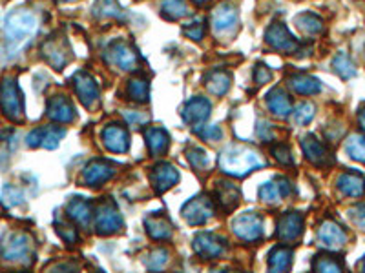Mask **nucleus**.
Returning <instances> with one entry per match:
<instances>
[{"instance_id":"473e14b6","label":"nucleus","mask_w":365,"mask_h":273,"mask_svg":"<svg viewBox=\"0 0 365 273\" xmlns=\"http://www.w3.org/2000/svg\"><path fill=\"white\" fill-rule=\"evenodd\" d=\"M296 28L305 35H318L323 31V20L320 19L318 15L314 13H299L298 17H295Z\"/></svg>"},{"instance_id":"f8f14e48","label":"nucleus","mask_w":365,"mask_h":273,"mask_svg":"<svg viewBox=\"0 0 365 273\" xmlns=\"http://www.w3.org/2000/svg\"><path fill=\"white\" fill-rule=\"evenodd\" d=\"M265 42L276 52L287 53V55H295L299 49L298 40L289 33V29L285 28L281 22H272L269 26V29L265 31Z\"/></svg>"},{"instance_id":"49530a36","label":"nucleus","mask_w":365,"mask_h":273,"mask_svg":"<svg viewBox=\"0 0 365 273\" xmlns=\"http://www.w3.org/2000/svg\"><path fill=\"white\" fill-rule=\"evenodd\" d=\"M55 230H57L59 237H61L66 244H75L77 239H79V235H77V228L73 226V224H64V222H57L55 224Z\"/></svg>"},{"instance_id":"f3484780","label":"nucleus","mask_w":365,"mask_h":273,"mask_svg":"<svg viewBox=\"0 0 365 273\" xmlns=\"http://www.w3.org/2000/svg\"><path fill=\"white\" fill-rule=\"evenodd\" d=\"M150 182H152L156 194H165L179 182V171L170 162H159L150 171Z\"/></svg>"},{"instance_id":"7c9ffc66","label":"nucleus","mask_w":365,"mask_h":273,"mask_svg":"<svg viewBox=\"0 0 365 273\" xmlns=\"http://www.w3.org/2000/svg\"><path fill=\"white\" fill-rule=\"evenodd\" d=\"M289 86L298 95H316L322 91V82L316 77L304 75V73L290 77Z\"/></svg>"},{"instance_id":"a878e982","label":"nucleus","mask_w":365,"mask_h":273,"mask_svg":"<svg viewBox=\"0 0 365 273\" xmlns=\"http://www.w3.org/2000/svg\"><path fill=\"white\" fill-rule=\"evenodd\" d=\"M338 189L345 197H364L365 195V177L358 171H345L338 177Z\"/></svg>"},{"instance_id":"ea45409f","label":"nucleus","mask_w":365,"mask_h":273,"mask_svg":"<svg viewBox=\"0 0 365 273\" xmlns=\"http://www.w3.org/2000/svg\"><path fill=\"white\" fill-rule=\"evenodd\" d=\"M332 68H334V71H336L338 75L342 77L343 80H349L356 75L355 64H352V61L347 57L345 53H340V55L334 57V61H332Z\"/></svg>"},{"instance_id":"423d86ee","label":"nucleus","mask_w":365,"mask_h":273,"mask_svg":"<svg viewBox=\"0 0 365 273\" xmlns=\"http://www.w3.org/2000/svg\"><path fill=\"white\" fill-rule=\"evenodd\" d=\"M181 215L190 226H203L214 217V203L207 195H198L181 208Z\"/></svg>"},{"instance_id":"a19ab883","label":"nucleus","mask_w":365,"mask_h":273,"mask_svg":"<svg viewBox=\"0 0 365 273\" xmlns=\"http://www.w3.org/2000/svg\"><path fill=\"white\" fill-rule=\"evenodd\" d=\"M313 270L314 272H342L343 264L336 259V257H331V255H318L316 259L313 260Z\"/></svg>"},{"instance_id":"6ab92c4d","label":"nucleus","mask_w":365,"mask_h":273,"mask_svg":"<svg viewBox=\"0 0 365 273\" xmlns=\"http://www.w3.org/2000/svg\"><path fill=\"white\" fill-rule=\"evenodd\" d=\"M301 150H304L305 159L311 162V164L318 166V168H327L334 162L332 155L329 153V150L323 146L322 142L316 139L314 135H307L304 136V141H301Z\"/></svg>"},{"instance_id":"58836bf2","label":"nucleus","mask_w":365,"mask_h":273,"mask_svg":"<svg viewBox=\"0 0 365 273\" xmlns=\"http://www.w3.org/2000/svg\"><path fill=\"white\" fill-rule=\"evenodd\" d=\"M0 203L4 208H17L22 206L26 201H24L22 189H19L13 184H6L4 189H2V195H0Z\"/></svg>"},{"instance_id":"09e8293b","label":"nucleus","mask_w":365,"mask_h":273,"mask_svg":"<svg viewBox=\"0 0 365 273\" xmlns=\"http://www.w3.org/2000/svg\"><path fill=\"white\" fill-rule=\"evenodd\" d=\"M271 79H272V71L269 70V66H265V64H261L260 62V64L254 68V80H256V84L263 86Z\"/></svg>"},{"instance_id":"393cba45","label":"nucleus","mask_w":365,"mask_h":273,"mask_svg":"<svg viewBox=\"0 0 365 273\" xmlns=\"http://www.w3.org/2000/svg\"><path fill=\"white\" fill-rule=\"evenodd\" d=\"M214 197H216V201H218L219 206L223 208L225 212H234L239 201H241V192L234 182L219 180V182H216Z\"/></svg>"},{"instance_id":"5fc2aeb1","label":"nucleus","mask_w":365,"mask_h":273,"mask_svg":"<svg viewBox=\"0 0 365 273\" xmlns=\"http://www.w3.org/2000/svg\"><path fill=\"white\" fill-rule=\"evenodd\" d=\"M362 272H365V259L362 260Z\"/></svg>"},{"instance_id":"ddd939ff","label":"nucleus","mask_w":365,"mask_h":273,"mask_svg":"<svg viewBox=\"0 0 365 273\" xmlns=\"http://www.w3.org/2000/svg\"><path fill=\"white\" fill-rule=\"evenodd\" d=\"M73 90H75L77 97L84 108L91 109L99 102V84L95 82V79L88 71H77L73 75Z\"/></svg>"},{"instance_id":"b1692460","label":"nucleus","mask_w":365,"mask_h":273,"mask_svg":"<svg viewBox=\"0 0 365 273\" xmlns=\"http://www.w3.org/2000/svg\"><path fill=\"white\" fill-rule=\"evenodd\" d=\"M66 217L75 226L88 230L91 224V203L82 197H71L66 204Z\"/></svg>"},{"instance_id":"37998d69","label":"nucleus","mask_w":365,"mask_h":273,"mask_svg":"<svg viewBox=\"0 0 365 273\" xmlns=\"http://www.w3.org/2000/svg\"><path fill=\"white\" fill-rule=\"evenodd\" d=\"M168 259H170V254H168V250H165V248H159V250H154L152 254L148 255L147 266L150 270H154V272H159V270L165 268L166 263H168Z\"/></svg>"},{"instance_id":"6e6552de","label":"nucleus","mask_w":365,"mask_h":273,"mask_svg":"<svg viewBox=\"0 0 365 273\" xmlns=\"http://www.w3.org/2000/svg\"><path fill=\"white\" fill-rule=\"evenodd\" d=\"M105 57L112 66L123 71H135L139 68V55L130 44L123 42V40H115L110 44Z\"/></svg>"},{"instance_id":"603ef678","label":"nucleus","mask_w":365,"mask_h":273,"mask_svg":"<svg viewBox=\"0 0 365 273\" xmlns=\"http://www.w3.org/2000/svg\"><path fill=\"white\" fill-rule=\"evenodd\" d=\"M351 219L358 224V226H365V203L358 204L351 210Z\"/></svg>"},{"instance_id":"2f4dec72","label":"nucleus","mask_w":365,"mask_h":273,"mask_svg":"<svg viewBox=\"0 0 365 273\" xmlns=\"http://www.w3.org/2000/svg\"><path fill=\"white\" fill-rule=\"evenodd\" d=\"M292 266V250L285 246H276L269 254V270L271 272H289Z\"/></svg>"},{"instance_id":"1a4fd4ad","label":"nucleus","mask_w":365,"mask_h":273,"mask_svg":"<svg viewBox=\"0 0 365 273\" xmlns=\"http://www.w3.org/2000/svg\"><path fill=\"white\" fill-rule=\"evenodd\" d=\"M192 248L201 259H219L223 257L225 251H227L228 244L227 239H223L221 235H216V233H207V231H201L194 237V242H192Z\"/></svg>"},{"instance_id":"e433bc0d","label":"nucleus","mask_w":365,"mask_h":273,"mask_svg":"<svg viewBox=\"0 0 365 273\" xmlns=\"http://www.w3.org/2000/svg\"><path fill=\"white\" fill-rule=\"evenodd\" d=\"M94 13L97 17H103V19H110V17H114V19L123 20L124 13L121 10V6L115 2V0H99L94 8Z\"/></svg>"},{"instance_id":"4c0bfd02","label":"nucleus","mask_w":365,"mask_h":273,"mask_svg":"<svg viewBox=\"0 0 365 273\" xmlns=\"http://www.w3.org/2000/svg\"><path fill=\"white\" fill-rule=\"evenodd\" d=\"M347 155L351 157L356 162L365 164V136L362 135H351L345 142Z\"/></svg>"},{"instance_id":"aec40b11","label":"nucleus","mask_w":365,"mask_h":273,"mask_svg":"<svg viewBox=\"0 0 365 273\" xmlns=\"http://www.w3.org/2000/svg\"><path fill=\"white\" fill-rule=\"evenodd\" d=\"M210 111H212V104L209 99L204 97H194L185 104V108L181 111L183 115V120L186 124H192V126H200L203 124L207 118L210 117Z\"/></svg>"},{"instance_id":"cd10ccee","label":"nucleus","mask_w":365,"mask_h":273,"mask_svg":"<svg viewBox=\"0 0 365 273\" xmlns=\"http://www.w3.org/2000/svg\"><path fill=\"white\" fill-rule=\"evenodd\" d=\"M144 139H147V146L154 157L165 155L170 146V136L163 127H147Z\"/></svg>"},{"instance_id":"412c9836","label":"nucleus","mask_w":365,"mask_h":273,"mask_svg":"<svg viewBox=\"0 0 365 273\" xmlns=\"http://www.w3.org/2000/svg\"><path fill=\"white\" fill-rule=\"evenodd\" d=\"M295 189H292V182L285 177H276V179L269 180L260 188V198L269 204H276L283 201L285 197H289Z\"/></svg>"},{"instance_id":"3c124183","label":"nucleus","mask_w":365,"mask_h":273,"mask_svg":"<svg viewBox=\"0 0 365 273\" xmlns=\"http://www.w3.org/2000/svg\"><path fill=\"white\" fill-rule=\"evenodd\" d=\"M124 118H126V123L133 127L144 126V123L148 120L147 115H141L137 114V111H126V114H124Z\"/></svg>"},{"instance_id":"4468645a","label":"nucleus","mask_w":365,"mask_h":273,"mask_svg":"<svg viewBox=\"0 0 365 273\" xmlns=\"http://www.w3.org/2000/svg\"><path fill=\"white\" fill-rule=\"evenodd\" d=\"M66 135V130L59 126H40L35 127L26 136V144L29 148H44V150H55Z\"/></svg>"},{"instance_id":"72a5a7b5","label":"nucleus","mask_w":365,"mask_h":273,"mask_svg":"<svg viewBox=\"0 0 365 273\" xmlns=\"http://www.w3.org/2000/svg\"><path fill=\"white\" fill-rule=\"evenodd\" d=\"M161 13L168 20L185 19L190 15L186 0H161Z\"/></svg>"},{"instance_id":"de8ad7c7","label":"nucleus","mask_w":365,"mask_h":273,"mask_svg":"<svg viewBox=\"0 0 365 273\" xmlns=\"http://www.w3.org/2000/svg\"><path fill=\"white\" fill-rule=\"evenodd\" d=\"M183 33L188 38H192V40H195V42H200L201 38L204 37V24L201 22V20L186 24L185 28H183Z\"/></svg>"},{"instance_id":"c756f323","label":"nucleus","mask_w":365,"mask_h":273,"mask_svg":"<svg viewBox=\"0 0 365 273\" xmlns=\"http://www.w3.org/2000/svg\"><path fill=\"white\" fill-rule=\"evenodd\" d=\"M144 226H147L148 235L152 237L154 240H168L174 233V228H172L170 221L165 215L148 217L144 221Z\"/></svg>"},{"instance_id":"0eeeda50","label":"nucleus","mask_w":365,"mask_h":273,"mask_svg":"<svg viewBox=\"0 0 365 273\" xmlns=\"http://www.w3.org/2000/svg\"><path fill=\"white\" fill-rule=\"evenodd\" d=\"M232 230L237 239L245 242H256L263 237V217L256 212H245L237 215L232 222Z\"/></svg>"},{"instance_id":"79ce46f5","label":"nucleus","mask_w":365,"mask_h":273,"mask_svg":"<svg viewBox=\"0 0 365 273\" xmlns=\"http://www.w3.org/2000/svg\"><path fill=\"white\" fill-rule=\"evenodd\" d=\"M316 115V108H314V104L311 102H301L298 104L295 109H292V118H295V123L298 126H305L314 118Z\"/></svg>"},{"instance_id":"a211bd4d","label":"nucleus","mask_w":365,"mask_h":273,"mask_svg":"<svg viewBox=\"0 0 365 273\" xmlns=\"http://www.w3.org/2000/svg\"><path fill=\"white\" fill-rule=\"evenodd\" d=\"M237 22H239V17L232 6H219L212 13V29L218 37L232 35L237 29Z\"/></svg>"},{"instance_id":"4be33fe9","label":"nucleus","mask_w":365,"mask_h":273,"mask_svg":"<svg viewBox=\"0 0 365 273\" xmlns=\"http://www.w3.org/2000/svg\"><path fill=\"white\" fill-rule=\"evenodd\" d=\"M318 240L329 250H338L347 242V233L334 221H323L318 228Z\"/></svg>"},{"instance_id":"f704fd0d","label":"nucleus","mask_w":365,"mask_h":273,"mask_svg":"<svg viewBox=\"0 0 365 273\" xmlns=\"http://www.w3.org/2000/svg\"><path fill=\"white\" fill-rule=\"evenodd\" d=\"M126 93L132 100L139 104L148 102L150 99V90H148V82L144 79H139V77H133L128 80V86H126Z\"/></svg>"},{"instance_id":"bb28decb","label":"nucleus","mask_w":365,"mask_h":273,"mask_svg":"<svg viewBox=\"0 0 365 273\" xmlns=\"http://www.w3.org/2000/svg\"><path fill=\"white\" fill-rule=\"evenodd\" d=\"M267 106L272 111V115L280 118H287L292 114L290 97L281 88H274V90L269 91V95H267Z\"/></svg>"},{"instance_id":"864d4df0","label":"nucleus","mask_w":365,"mask_h":273,"mask_svg":"<svg viewBox=\"0 0 365 273\" xmlns=\"http://www.w3.org/2000/svg\"><path fill=\"white\" fill-rule=\"evenodd\" d=\"M358 124H360L362 132L365 133V104L360 109H358Z\"/></svg>"},{"instance_id":"f257e3e1","label":"nucleus","mask_w":365,"mask_h":273,"mask_svg":"<svg viewBox=\"0 0 365 273\" xmlns=\"http://www.w3.org/2000/svg\"><path fill=\"white\" fill-rule=\"evenodd\" d=\"M40 28V19L33 10L19 8L6 15L0 22V62L13 61L31 44Z\"/></svg>"},{"instance_id":"5701e85b","label":"nucleus","mask_w":365,"mask_h":273,"mask_svg":"<svg viewBox=\"0 0 365 273\" xmlns=\"http://www.w3.org/2000/svg\"><path fill=\"white\" fill-rule=\"evenodd\" d=\"M103 142H105L106 150L114 151V153H126L130 150L128 132L119 124H110V126L105 127Z\"/></svg>"},{"instance_id":"c9c22d12","label":"nucleus","mask_w":365,"mask_h":273,"mask_svg":"<svg viewBox=\"0 0 365 273\" xmlns=\"http://www.w3.org/2000/svg\"><path fill=\"white\" fill-rule=\"evenodd\" d=\"M186 159H188L190 166L194 168L195 171H209L210 170V157L209 153L201 148H188L186 150Z\"/></svg>"},{"instance_id":"7ed1b4c3","label":"nucleus","mask_w":365,"mask_h":273,"mask_svg":"<svg viewBox=\"0 0 365 273\" xmlns=\"http://www.w3.org/2000/svg\"><path fill=\"white\" fill-rule=\"evenodd\" d=\"M0 257L6 263L29 266L35 260L33 239L26 231H8L0 242Z\"/></svg>"},{"instance_id":"6e6d98bb","label":"nucleus","mask_w":365,"mask_h":273,"mask_svg":"<svg viewBox=\"0 0 365 273\" xmlns=\"http://www.w3.org/2000/svg\"><path fill=\"white\" fill-rule=\"evenodd\" d=\"M194 2H198V4H204L207 0H194Z\"/></svg>"},{"instance_id":"9d476101","label":"nucleus","mask_w":365,"mask_h":273,"mask_svg":"<svg viewBox=\"0 0 365 273\" xmlns=\"http://www.w3.org/2000/svg\"><path fill=\"white\" fill-rule=\"evenodd\" d=\"M43 57L53 70H62L71 61L70 44L61 35H53L43 44Z\"/></svg>"},{"instance_id":"dca6fc26","label":"nucleus","mask_w":365,"mask_h":273,"mask_svg":"<svg viewBox=\"0 0 365 273\" xmlns=\"http://www.w3.org/2000/svg\"><path fill=\"white\" fill-rule=\"evenodd\" d=\"M46 115L53 123L70 124L75 120V108L66 95H53L52 99L47 100Z\"/></svg>"},{"instance_id":"2eb2a0df","label":"nucleus","mask_w":365,"mask_h":273,"mask_svg":"<svg viewBox=\"0 0 365 273\" xmlns=\"http://www.w3.org/2000/svg\"><path fill=\"white\" fill-rule=\"evenodd\" d=\"M304 235V215L298 212H287L278 221V239L285 244H295Z\"/></svg>"},{"instance_id":"9b49d317","label":"nucleus","mask_w":365,"mask_h":273,"mask_svg":"<svg viewBox=\"0 0 365 273\" xmlns=\"http://www.w3.org/2000/svg\"><path fill=\"white\" fill-rule=\"evenodd\" d=\"M115 173H117V166L112 164L110 160L95 159L86 164V168L82 170L81 180L84 186L97 188V186H100V184L108 182Z\"/></svg>"},{"instance_id":"20e7f679","label":"nucleus","mask_w":365,"mask_h":273,"mask_svg":"<svg viewBox=\"0 0 365 273\" xmlns=\"http://www.w3.org/2000/svg\"><path fill=\"white\" fill-rule=\"evenodd\" d=\"M0 111L11 123L24 120V95L19 88V82L13 77H6L0 82Z\"/></svg>"},{"instance_id":"f03ea898","label":"nucleus","mask_w":365,"mask_h":273,"mask_svg":"<svg viewBox=\"0 0 365 273\" xmlns=\"http://www.w3.org/2000/svg\"><path fill=\"white\" fill-rule=\"evenodd\" d=\"M265 164L263 159L258 155V151L241 144H230L219 153V168L230 177H247L251 171L258 170Z\"/></svg>"},{"instance_id":"8fccbe9b","label":"nucleus","mask_w":365,"mask_h":273,"mask_svg":"<svg viewBox=\"0 0 365 273\" xmlns=\"http://www.w3.org/2000/svg\"><path fill=\"white\" fill-rule=\"evenodd\" d=\"M256 133L261 141H265V142H271L272 139H274V130H272V124L265 123V120H260V123H258Z\"/></svg>"},{"instance_id":"a18cd8bd","label":"nucleus","mask_w":365,"mask_h":273,"mask_svg":"<svg viewBox=\"0 0 365 273\" xmlns=\"http://www.w3.org/2000/svg\"><path fill=\"white\" fill-rule=\"evenodd\" d=\"M272 155H274V159L278 160L281 166H292V164H295V157H292V151H290V148L287 146V144H276V146L272 148Z\"/></svg>"},{"instance_id":"c85d7f7f","label":"nucleus","mask_w":365,"mask_h":273,"mask_svg":"<svg viewBox=\"0 0 365 273\" xmlns=\"http://www.w3.org/2000/svg\"><path fill=\"white\" fill-rule=\"evenodd\" d=\"M230 84H232V75L225 70H212L204 79V86H207L209 93L216 95V97L227 95Z\"/></svg>"},{"instance_id":"39448f33","label":"nucleus","mask_w":365,"mask_h":273,"mask_svg":"<svg viewBox=\"0 0 365 273\" xmlns=\"http://www.w3.org/2000/svg\"><path fill=\"white\" fill-rule=\"evenodd\" d=\"M123 217L119 213L114 201L105 198V201L97 206V212H95V231H97L99 235L108 237L119 233V231L123 230Z\"/></svg>"},{"instance_id":"c03bdc74","label":"nucleus","mask_w":365,"mask_h":273,"mask_svg":"<svg viewBox=\"0 0 365 273\" xmlns=\"http://www.w3.org/2000/svg\"><path fill=\"white\" fill-rule=\"evenodd\" d=\"M195 133L203 139V141L216 142L223 136V130L218 124H203V126H194Z\"/></svg>"}]
</instances>
